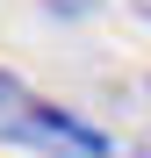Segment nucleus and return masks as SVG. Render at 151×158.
<instances>
[{
    "label": "nucleus",
    "instance_id": "1",
    "mask_svg": "<svg viewBox=\"0 0 151 158\" xmlns=\"http://www.w3.org/2000/svg\"><path fill=\"white\" fill-rule=\"evenodd\" d=\"M0 137L29 144V151H50V158H115V144L101 137L94 122H79L72 108H50V101H36V94H22L7 115H0Z\"/></svg>",
    "mask_w": 151,
    "mask_h": 158
},
{
    "label": "nucleus",
    "instance_id": "2",
    "mask_svg": "<svg viewBox=\"0 0 151 158\" xmlns=\"http://www.w3.org/2000/svg\"><path fill=\"white\" fill-rule=\"evenodd\" d=\"M43 7L58 15V22H86V15H101V7H108V0H43Z\"/></svg>",
    "mask_w": 151,
    "mask_h": 158
},
{
    "label": "nucleus",
    "instance_id": "3",
    "mask_svg": "<svg viewBox=\"0 0 151 158\" xmlns=\"http://www.w3.org/2000/svg\"><path fill=\"white\" fill-rule=\"evenodd\" d=\"M130 15H137V22H144V29H151V0H130Z\"/></svg>",
    "mask_w": 151,
    "mask_h": 158
}]
</instances>
